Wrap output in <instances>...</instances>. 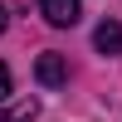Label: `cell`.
Returning a JSON list of instances; mask_svg holds the SVG:
<instances>
[{
    "label": "cell",
    "instance_id": "2",
    "mask_svg": "<svg viewBox=\"0 0 122 122\" xmlns=\"http://www.w3.org/2000/svg\"><path fill=\"white\" fill-rule=\"evenodd\" d=\"M34 78H39L44 88H59V83H68V64H64L59 54H39V59H34Z\"/></svg>",
    "mask_w": 122,
    "mask_h": 122
},
{
    "label": "cell",
    "instance_id": "1",
    "mask_svg": "<svg viewBox=\"0 0 122 122\" xmlns=\"http://www.w3.org/2000/svg\"><path fill=\"white\" fill-rule=\"evenodd\" d=\"M39 15H44L49 25L68 29V25H78V15H83V5H78V0H39Z\"/></svg>",
    "mask_w": 122,
    "mask_h": 122
},
{
    "label": "cell",
    "instance_id": "6",
    "mask_svg": "<svg viewBox=\"0 0 122 122\" xmlns=\"http://www.w3.org/2000/svg\"><path fill=\"white\" fill-rule=\"evenodd\" d=\"M0 34H5V5H0Z\"/></svg>",
    "mask_w": 122,
    "mask_h": 122
},
{
    "label": "cell",
    "instance_id": "5",
    "mask_svg": "<svg viewBox=\"0 0 122 122\" xmlns=\"http://www.w3.org/2000/svg\"><path fill=\"white\" fill-rule=\"evenodd\" d=\"M10 88H15V83H10V68L0 64V103H5V98H10Z\"/></svg>",
    "mask_w": 122,
    "mask_h": 122
},
{
    "label": "cell",
    "instance_id": "4",
    "mask_svg": "<svg viewBox=\"0 0 122 122\" xmlns=\"http://www.w3.org/2000/svg\"><path fill=\"white\" fill-rule=\"evenodd\" d=\"M0 122H34V103L15 107V112H0Z\"/></svg>",
    "mask_w": 122,
    "mask_h": 122
},
{
    "label": "cell",
    "instance_id": "3",
    "mask_svg": "<svg viewBox=\"0 0 122 122\" xmlns=\"http://www.w3.org/2000/svg\"><path fill=\"white\" fill-rule=\"evenodd\" d=\"M93 49H98V54H117V49H122V25H117V20H103V25L93 29Z\"/></svg>",
    "mask_w": 122,
    "mask_h": 122
}]
</instances>
